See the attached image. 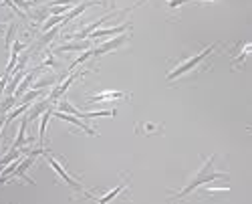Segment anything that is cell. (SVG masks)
<instances>
[{"label": "cell", "mask_w": 252, "mask_h": 204, "mask_svg": "<svg viewBox=\"0 0 252 204\" xmlns=\"http://www.w3.org/2000/svg\"><path fill=\"white\" fill-rule=\"evenodd\" d=\"M214 158H216V156H210V158L204 162L202 170H200V172H198L190 182H188V184H186L180 192H176V194H174V198H184V196H188V194H192V192H194L198 186H202V184H208V182L228 178V174H226V172H214V168H212Z\"/></svg>", "instance_id": "cell-1"}, {"label": "cell", "mask_w": 252, "mask_h": 204, "mask_svg": "<svg viewBox=\"0 0 252 204\" xmlns=\"http://www.w3.org/2000/svg\"><path fill=\"white\" fill-rule=\"evenodd\" d=\"M218 45H210V47H206L204 51H200L198 55H194V57H190V59H186V61H182V63L174 69V71H170V73H167V81H176V79H180L182 75H186V73H190L192 69H196L198 65H202V61L210 55V53H212L214 49H216Z\"/></svg>", "instance_id": "cell-2"}, {"label": "cell", "mask_w": 252, "mask_h": 204, "mask_svg": "<svg viewBox=\"0 0 252 204\" xmlns=\"http://www.w3.org/2000/svg\"><path fill=\"white\" fill-rule=\"evenodd\" d=\"M43 154L47 156V162L51 164V168H53V170H55V172H57V174H59V176H61L63 180H65V182H67V184H69L71 188H75V190H83V186H81L79 182H77V178H73V176H71V174H69V172H67L65 168H63V166L59 164V160H57V158H53V156H51V154H49L47 150H45Z\"/></svg>", "instance_id": "cell-3"}, {"label": "cell", "mask_w": 252, "mask_h": 204, "mask_svg": "<svg viewBox=\"0 0 252 204\" xmlns=\"http://www.w3.org/2000/svg\"><path fill=\"white\" fill-rule=\"evenodd\" d=\"M129 40V34H119L117 38H111V40H107V43H103V45H99V47H95V49H91L93 51V57H101V55H107V53H111V51H115V49H119L121 45H125Z\"/></svg>", "instance_id": "cell-4"}, {"label": "cell", "mask_w": 252, "mask_h": 204, "mask_svg": "<svg viewBox=\"0 0 252 204\" xmlns=\"http://www.w3.org/2000/svg\"><path fill=\"white\" fill-rule=\"evenodd\" d=\"M81 75H85V71H77V73L69 75V77H67L65 81H63V83H61L59 87H55V91H53V93L49 95V99H51V103H55V101H57V99H59V97H61L63 93H65V91H67V89H69V87H71V85L75 83V81H77V79H79Z\"/></svg>", "instance_id": "cell-5"}, {"label": "cell", "mask_w": 252, "mask_h": 204, "mask_svg": "<svg viewBox=\"0 0 252 204\" xmlns=\"http://www.w3.org/2000/svg\"><path fill=\"white\" fill-rule=\"evenodd\" d=\"M53 115H55L57 119H63V121H69V124H73V126L81 128L83 132H85V134H89V136H97V130L89 128L87 124H83V121H81L79 117H75V115H69V113H65V111H53Z\"/></svg>", "instance_id": "cell-6"}, {"label": "cell", "mask_w": 252, "mask_h": 204, "mask_svg": "<svg viewBox=\"0 0 252 204\" xmlns=\"http://www.w3.org/2000/svg\"><path fill=\"white\" fill-rule=\"evenodd\" d=\"M115 16V12H109V14H105V16H101V18H97L95 20V23L93 25H89V27H85V29H83V31H79L77 34H71V38H75V40H81V38H87L93 31H97L101 25H105V23H107V20H111Z\"/></svg>", "instance_id": "cell-7"}, {"label": "cell", "mask_w": 252, "mask_h": 204, "mask_svg": "<svg viewBox=\"0 0 252 204\" xmlns=\"http://www.w3.org/2000/svg\"><path fill=\"white\" fill-rule=\"evenodd\" d=\"M113 99H129L127 93H121V91H101L97 95H91L85 105H91V103H97V101H113Z\"/></svg>", "instance_id": "cell-8"}, {"label": "cell", "mask_w": 252, "mask_h": 204, "mask_svg": "<svg viewBox=\"0 0 252 204\" xmlns=\"http://www.w3.org/2000/svg\"><path fill=\"white\" fill-rule=\"evenodd\" d=\"M99 4H103V0H87V2H81L79 6H75L73 10H69V12L65 14V23H69V20L77 18L79 14H83L89 6H99ZM65 23H63V25H65Z\"/></svg>", "instance_id": "cell-9"}, {"label": "cell", "mask_w": 252, "mask_h": 204, "mask_svg": "<svg viewBox=\"0 0 252 204\" xmlns=\"http://www.w3.org/2000/svg\"><path fill=\"white\" fill-rule=\"evenodd\" d=\"M129 23H125V25H119V27H113V29H97L93 31L87 38H101V36H111V34H121L125 31H129Z\"/></svg>", "instance_id": "cell-10"}, {"label": "cell", "mask_w": 252, "mask_h": 204, "mask_svg": "<svg viewBox=\"0 0 252 204\" xmlns=\"http://www.w3.org/2000/svg\"><path fill=\"white\" fill-rule=\"evenodd\" d=\"M49 107H51V99H49V97H47V99L43 101V103H36V105H34V107H32L31 111H29V115H27V119H29V124H31V121H32V119H36V117H38L40 113H45V111H47Z\"/></svg>", "instance_id": "cell-11"}, {"label": "cell", "mask_w": 252, "mask_h": 204, "mask_svg": "<svg viewBox=\"0 0 252 204\" xmlns=\"http://www.w3.org/2000/svg\"><path fill=\"white\" fill-rule=\"evenodd\" d=\"M53 107H49L45 113H43V119H40V126H38V141H40V148H43V141H45V132H47V124H49V119L53 115Z\"/></svg>", "instance_id": "cell-12"}, {"label": "cell", "mask_w": 252, "mask_h": 204, "mask_svg": "<svg viewBox=\"0 0 252 204\" xmlns=\"http://www.w3.org/2000/svg\"><path fill=\"white\" fill-rule=\"evenodd\" d=\"M27 126H29V119L25 117L23 121H20V128H18V136H16V139L12 141V146L10 148H23L25 146V134H27Z\"/></svg>", "instance_id": "cell-13"}, {"label": "cell", "mask_w": 252, "mask_h": 204, "mask_svg": "<svg viewBox=\"0 0 252 204\" xmlns=\"http://www.w3.org/2000/svg\"><path fill=\"white\" fill-rule=\"evenodd\" d=\"M32 81H34V73H29V75H27V77H25V79L18 83V87H16V91H14V97H16V99L23 97V95H25V91L31 87Z\"/></svg>", "instance_id": "cell-14"}, {"label": "cell", "mask_w": 252, "mask_h": 204, "mask_svg": "<svg viewBox=\"0 0 252 204\" xmlns=\"http://www.w3.org/2000/svg\"><path fill=\"white\" fill-rule=\"evenodd\" d=\"M127 184H129V180H125L123 184H119L117 188H113L109 194H105V196H101V198H95V200H97V202H101V204H105V202H111V200H113L117 194H121V192L125 190V186H127Z\"/></svg>", "instance_id": "cell-15"}, {"label": "cell", "mask_w": 252, "mask_h": 204, "mask_svg": "<svg viewBox=\"0 0 252 204\" xmlns=\"http://www.w3.org/2000/svg\"><path fill=\"white\" fill-rule=\"evenodd\" d=\"M91 47V40H85V43H69V45H63L57 49V53H63V51H85Z\"/></svg>", "instance_id": "cell-16"}, {"label": "cell", "mask_w": 252, "mask_h": 204, "mask_svg": "<svg viewBox=\"0 0 252 204\" xmlns=\"http://www.w3.org/2000/svg\"><path fill=\"white\" fill-rule=\"evenodd\" d=\"M31 109V103H29V101H25V105H20V107H16L14 111H10V115H6V121H4V126H8L10 124V121L12 119H16L18 115H23V113H27Z\"/></svg>", "instance_id": "cell-17"}, {"label": "cell", "mask_w": 252, "mask_h": 204, "mask_svg": "<svg viewBox=\"0 0 252 204\" xmlns=\"http://www.w3.org/2000/svg\"><path fill=\"white\" fill-rule=\"evenodd\" d=\"M59 33H61V27H53V29H49V31L45 33V36L38 40V47H45V45H49V43H51V40H53V38H55Z\"/></svg>", "instance_id": "cell-18"}, {"label": "cell", "mask_w": 252, "mask_h": 204, "mask_svg": "<svg viewBox=\"0 0 252 204\" xmlns=\"http://www.w3.org/2000/svg\"><path fill=\"white\" fill-rule=\"evenodd\" d=\"M163 128L161 126H156V124H137V132L150 136V134H159Z\"/></svg>", "instance_id": "cell-19"}, {"label": "cell", "mask_w": 252, "mask_h": 204, "mask_svg": "<svg viewBox=\"0 0 252 204\" xmlns=\"http://www.w3.org/2000/svg\"><path fill=\"white\" fill-rule=\"evenodd\" d=\"M23 77H25V73L23 71H20V73H16L14 75V79L10 81V83H6V95H14V91H16V87H18V83H20V81H23Z\"/></svg>", "instance_id": "cell-20"}, {"label": "cell", "mask_w": 252, "mask_h": 204, "mask_svg": "<svg viewBox=\"0 0 252 204\" xmlns=\"http://www.w3.org/2000/svg\"><path fill=\"white\" fill-rule=\"evenodd\" d=\"M250 49H252V45H250V43H244V45H242V49H240L238 57L234 59V65H244V59H246V55L250 53Z\"/></svg>", "instance_id": "cell-21"}, {"label": "cell", "mask_w": 252, "mask_h": 204, "mask_svg": "<svg viewBox=\"0 0 252 204\" xmlns=\"http://www.w3.org/2000/svg\"><path fill=\"white\" fill-rule=\"evenodd\" d=\"M55 83V79L53 77H45V79H38L36 83H31L34 89H43V87H49V85H53Z\"/></svg>", "instance_id": "cell-22"}, {"label": "cell", "mask_w": 252, "mask_h": 204, "mask_svg": "<svg viewBox=\"0 0 252 204\" xmlns=\"http://www.w3.org/2000/svg\"><path fill=\"white\" fill-rule=\"evenodd\" d=\"M14 33H16V25L12 23V25L8 27V31H6V49H10V45H12V38H14Z\"/></svg>", "instance_id": "cell-23"}, {"label": "cell", "mask_w": 252, "mask_h": 204, "mask_svg": "<svg viewBox=\"0 0 252 204\" xmlns=\"http://www.w3.org/2000/svg\"><path fill=\"white\" fill-rule=\"evenodd\" d=\"M71 8V4H61V6H51V12L53 14H67Z\"/></svg>", "instance_id": "cell-24"}, {"label": "cell", "mask_w": 252, "mask_h": 204, "mask_svg": "<svg viewBox=\"0 0 252 204\" xmlns=\"http://www.w3.org/2000/svg\"><path fill=\"white\" fill-rule=\"evenodd\" d=\"M40 95H43V91H40V89H32V91H29V93H25V95H23V99L31 103V101H32L34 97H40Z\"/></svg>", "instance_id": "cell-25"}, {"label": "cell", "mask_w": 252, "mask_h": 204, "mask_svg": "<svg viewBox=\"0 0 252 204\" xmlns=\"http://www.w3.org/2000/svg\"><path fill=\"white\" fill-rule=\"evenodd\" d=\"M230 190V186H220V188H208V190H204V194H216V192H228Z\"/></svg>", "instance_id": "cell-26"}, {"label": "cell", "mask_w": 252, "mask_h": 204, "mask_svg": "<svg viewBox=\"0 0 252 204\" xmlns=\"http://www.w3.org/2000/svg\"><path fill=\"white\" fill-rule=\"evenodd\" d=\"M77 0H53V2H49L51 6H61V4H75Z\"/></svg>", "instance_id": "cell-27"}, {"label": "cell", "mask_w": 252, "mask_h": 204, "mask_svg": "<svg viewBox=\"0 0 252 204\" xmlns=\"http://www.w3.org/2000/svg\"><path fill=\"white\" fill-rule=\"evenodd\" d=\"M40 67H59V63H57V61H55L53 57H49V59L45 61V63H40Z\"/></svg>", "instance_id": "cell-28"}, {"label": "cell", "mask_w": 252, "mask_h": 204, "mask_svg": "<svg viewBox=\"0 0 252 204\" xmlns=\"http://www.w3.org/2000/svg\"><path fill=\"white\" fill-rule=\"evenodd\" d=\"M186 0H167V6L170 8H176V6H180V4H184Z\"/></svg>", "instance_id": "cell-29"}, {"label": "cell", "mask_w": 252, "mask_h": 204, "mask_svg": "<svg viewBox=\"0 0 252 204\" xmlns=\"http://www.w3.org/2000/svg\"><path fill=\"white\" fill-rule=\"evenodd\" d=\"M4 121H6V117H4V115H0V139H2V128H4Z\"/></svg>", "instance_id": "cell-30"}, {"label": "cell", "mask_w": 252, "mask_h": 204, "mask_svg": "<svg viewBox=\"0 0 252 204\" xmlns=\"http://www.w3.org/2000/svg\"><path fill=\"white\" fill-rule=\"evenodd\" d=\"M4 31H6V25H0V34H2Z\"/></svg>", "instance_id": "cell-31"}, {"label": "cell", "mask_w": 252, "mask_h": 204, "mask_svg": "<svg viewBox=\"0 0 252 204\" xmlns=\"http://www.w3.org/2000/svg\"><path fill=\"white\" fill-rule=\"evenodd\" d=\"M186 2H194V0H186ZM206 2H214V0H206Z\"/></svg>", "instance_id": "cell-32"}, {"label": "cell", "mask_w": 252, "mask_h": 204, "mask_svg": "<svg viewBox=\"0 0 252 204\" xmlns=\"http://www.w3.org/2000/svg\"><path fill=\"white\" fill-rule=\"evenodd\" d=\"M143 2H145V0H137V6H141Z\"/></svg>", "instance_id": "cell-33"}, {"label": "cell", "mask_w": 252, "mask_h": 204, "mask_svg": "<svg viewBox=\"0 0 252 204\" xmlns=\"http://www.w3.org/2000/svg\"><path fill=\"white\" fill-rule=\"evenodd\" d=\"M0 6H2V4H0Z\"/></svg>", "instance_id": "cell-34"}]
</instances>
